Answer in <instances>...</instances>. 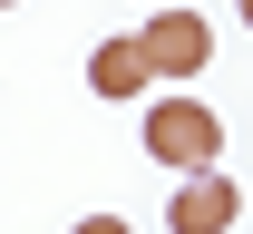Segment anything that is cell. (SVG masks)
<instances>
[{
  "instance_id": "cell-6",
  "label": "cell",
  "mask_w": 253,
  "mask_h": 234,
  "mask_svg": "<svg viewBox=\"0 0 253 234\" xmlns=\"http://www.w3.org/2000/svg\"><path fill=\"white\" fill-rule=\"evenodd\" d=\"M244 20H253V0H244Z\"/></svg>"
},
{
  "instance_id": "cell-5",
  "label": "cell",
  "mask_w": 253,
  "mask_h": 234,
  "mask_svg": "<svg viewBox=\"0 0 253 234\" xmlns=\"http://www.w3.org/2000/svg\"><path fill=\"white\" fill-rule=\"evenodd\" d=\"M68 234H126V215H88V225H68Z\"/></svg>"
},
{
  "instance_id": "cell-3",
  "label": "cell",
  "mask_w": 253,
  "mask_h": 234,
  "mask_svg": "<svg viewBox=\"0 0 253 234\" xmlns=\"http://www.w3.org/2000/svg\"><path fill=\"white\" fill-rule=\"evenodd\" d=\"M234 205H244V195H234V176L205 166V176H185V186H175L166 225H175V234H224V225H234Z\"/></svg>"
},
{
  "instance_id": "cell-2",
  "label": "cell",
  "mask_w": 253,
  "mask_h": 234,
  "mask_svg": "<svg viewBox=\"0 0 253 234\" xmlns=\"http://www.w3.org/2000/svg\"><path fill=\"white\" fill-rule=\"evenodd\" d=\"M136 49H146V68H156V78H195V68L214 59V30H205L195 10H175V0H156V20L136 30Z\"/></svg>"
},
{
  "instance_id": "cell-1",
  "label": "cell",
  "mask_w": 253,
  "mask_h": 234,
  "mask_svg": "<svg viewBox=\"0 0 253 234\" xmlns=\"http://www.w3.org/2000/svg\"><path fill=\"white\" fill-rule=\"evenodd\" d=\"M146 156L175 166V176H205L224 156V117L205 98H156V107H146Z\"/></svg>"
},
{
  "instance_id": "cell-4",
  "label": "cell",
  "mask_w": 253,
  "mask_h": 234,
  "mask_svg": "<svg viewBox=\"0 0 253 234\" xmlns=\"http://www.w3.org/2000/svg\"><path fill=\"white\" fill-rule=\"evenodd\" d=\"M146 78H156V68H146L136 39H97V49H88V88H97V98H136Z\"/></svg>"
}]
</instances>
